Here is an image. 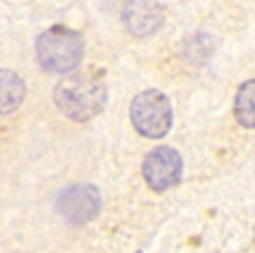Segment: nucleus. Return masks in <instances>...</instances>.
Listing matches in <instances>:
<instances>
[{
    "label": "nucleus",
    "instance_id": "f257e3e1",
    "mask_svg": "<svg viewBox=\"0 0 255 253\" xmlns=\"http://www.w3.org/2000/svg\"><path fill=\"white\" fill-rule=\"evenodd\" d=\"M109 93L102 77L91 72H75L63 77L54 88V104L72 122H88L104 111Z\"/></svg>",
    "mask_w": 255,
    "mask_h": 253
},
{
    "label": "nucleus",
    "instance_id": "f03ea898",
    "mask_svg": "<svg viewBox=\"0 0 255 253\" xmlns=\"http://www.w3.org/2000/svg\"><path fill=\"white\" fill-rule=\"evenodd\" d=\"M36 57L48 72H70L84 59V38L63 25L45 29L36 38Z\"/></svg>",
    "mask_w": 255,
    "mask_h": 253
},
{
    "label": "nucleus",
    "instance_id": "7ed1b4c3",
    "mask_svg": "<svg viewBox=\"0 0 255 253\" xmlns=\"http://www.w3.org/2000/svg\"><path fill=\"white\" fill-rule=\"evenodd\" d=\"M131 122L135 131L144 138L158 140L167 136L172 127V104L169 97L160 91H142L131 102Z\"/></svg>",
    "mask_w": 255,
    "mask_h": 253
},
{
    "label": "nucleus",
    "instance_id": "20e7f679",
    "mask_svg": "<svg viewBox=\"0 0 255 253\" xmlns=\"http://www.w3.org/2000/svg\"><path fill=\"white\" fill-rule=\"evenodd\" d=\"M142 177L154 192H165L174 188L183 177V158L174 147L151 149L142 161Z\"/></svg>",
    "mask_w": 255,
    "mask_h": 253
},
{
    "label": "nucleus",
    "instance_id": "39448f33",
    "mask_svg": "<svg viewBox=\"0 0 255 253\" xmlns=\"http://www.w3.org/2000/svg\"><path fill=\"white\" fill-rule=\"evenodd\" d=\"M59 215L70 224H86V222L95 220L102 210V197L95 186H86V183H75V186L66 188L57 199Z\"/></svg>",
    "mask_w": 255,
    "mask_h": 253
},
{
    "label": "nucleus",
    "instance_id": "423d86ee",
    "mask_svg": "<svg viewBox=\"0 0 255 253\" xmlns=\"http://www.w3.org/2000/svg\"><path fill=\"white\" fill-rule=\"evenodd\" d=\"M163 7L151 0H129L125 7V25L135 36H149L163 25Z\"/></svg>",
    "mask_w": 255,
    "mask_h": 253
},
{
    "label": "nucleus",
    "instance_id": "0eeeda50",
    "mask_svg": "<svg viewBox=\"0 0 255 253\" xmlns=\"http://www.w3.org/2000/svg\"><path fill=\"white\" fill-rule=\"evenodd\" d=\"M25 81L14 70H0V115L14 113L25 100Z\"/></svg>",
    "mask_w": 255,
    "mask_h": 253
},
{
    "label": "nucleus",
    "instance_id": "6e6552de",
    "mask_svg": "<svg viewBox=\"0 0 255 253\" xmlns=\"http://www.w3.org/2000/svg\"><path fill=\"white\" fill-rule=\"evenodd\" d=\"M235 120L246 127V129H255V79L244 81L235 95Z\"/></svg>",
    "mask_w": 255,
    "mask_h": 253
},
{
    "label": "nucleus",
    "instance_id": "1a4fd4ad",
    "mask_svg": "<svg viewBox=\"0 0 255 253\" xmlns=\"http://www.w3.org/2000/svg\"><path fill=\"white\" fill-rule=\"evenodd\" d=\"M253 242H255V231H253Z\"/></svg>",
    "mask_w": 255,
    "mask_h": 253
},
{
    "label": "nucleus",
    "instance_id": "9d476101",
    "mask_svg": "<svg viewBox=\"0 0 255 253\" xmlns=\"http://www.w3.org/2000/svg\"><path fill=\"white\" fill-rule=\"evenodd\" d=\"M138 253H140V251H138Z\"/></svg>",
    "mask_w": 255,
    "mask_h": 253
}]
</instances>
